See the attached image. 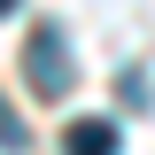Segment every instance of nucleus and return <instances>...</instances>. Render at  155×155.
Here are the masks:
<instances>
[{
  "mask_svg": "<svg viewBox=\"0 0 155 155\" xmlns=\"http://www.w3.org/2000/svg\"><path fill=\"white\" fill-rule=\"evenodd\" d=\"M23 78H31V93L62 101L70 93V39H62V23H31V39H23Z\"/></svg>",
  "mask_w": 155,
  "mask_h": 155,
  "instance_id": "f257e3e1",
  "label": "nucleus"
},
{
  "mask_svg": "<svg viewBox=\"0 0 155 155\" xmlns=\"http://www.w3.org/2000/svg\"><path fill=\"white\" fill-rule=\"evenodd\" d=\"M0 147H8V155H23V116L8 109V93H0Z\"/></svg>",
  "mask_w": 155,
  "mask_h": 155,
  "instance_id": "7ed1b4c3",
  "label": "nucleus"
},
{
  "mask_svg": "<svg viewBox=\"0 0 155 155\" xmlns=\"http://www.w3.org/2000/svg\"><path fill=\"white\" fill-rule=\"evenodd\" d=\"M8 8H16V0H0V16H8Z\"/></svg>",
  "mask_w": 155,
  "mask_h": 155,
  "instance_id": "20e7f679",
  "label": "nucleus"
},
{
  "mask_svg": "<svg viewBox=\"0 0 155 155\" xmlns=\"http://www.w3.org/2000/svg\"><path fill=\"white\" fill-rule=\"evenodd\" d=\"M124 147V132H116L109 116H78V124H62V155H116Z\"/></svg>",
  "mask_w": 155,
  "mask_h": 155,
  "instance_id": "f03ea898",
  "label": "nucleus"
}]
</instances>
